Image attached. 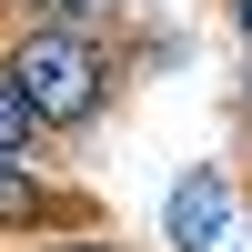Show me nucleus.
Returning a JSON list of instances; mask_svg holds the SVG:
<instances>
[{
    "label": "nucleus",
    "mask_w": 252,
    "mask_h": 252,
    "mask_svg": "<svg viewBox=\"0 0 252 252\" xmlns=\"http://www.w3.org/2000/svg\"><path fill=\"white\" fill-rule=\"evenodd\" d=\"M91 202L81 192H61V182H40L31 161H10L0 152V232H91Z\"/></svg>",
    "instance_id": "2"
},
{
    "label": "nucleus",
    "mask_w": 252,
    "mask_h": 252,
    "mask_svg": "<svg viewBox=\"0 0 252 252\" xmlns=\"http://www.w3.org/2000/svg\"><path fill=\"white\" fill-rule=\"evenodd\" d=\"M31 141H51V131H40V111L10 91V71H0V152H10V161H31Z\"/></svg>",
    "instance_id": "5"
},
{
    "label": "nucleus",
    "mask_w": 252,
    "mask_h": 252,
    "mask_svg": "<svg viewBox=\"0 0 252 252\" xmlns=\"http://www.w3.org/2000/svg\"><path fill=\"white\" fill-rule=\"evenodd\" d=\"M161 222H172V252H212L222 222H232V182H222L212 161H192V172L172 182V212H161Z\"/></svg>",
    "instance_id": "3"
},
{
    "label": "nucleus",
    "mask_w": 252,
    "mask_h": 252,
    "mask_svg": "<svg viewBox=\"0 0 252 252\" xmlns=\"http://www.w3.org/2000/svg\"><path fill=\"white\" fill-rule=\"evenodd\" d=\"M51 252H131V242H111V232H101V222H91V232H61Z\"/></svg>",
    "instance_id": "6"
},
{
    "label": "nucleus",
    "mask_w": 252,
    "mask_h": 252,
    "mask_svg": "<svg viewBox=\"0 0 252 252\" xmlns=\"http://www.w3.org/2000/svg\"><path fill=\"white\" fill-rule=\"evenodd\" d=\"M0 71L40 111V131H91L111 111V91H121V51L111 40L101 31H51V20H20L10 51H0Z\"/></svg>",
    "instance_id": "1"
},
{
    "label": "nucleus",
    "mask_w": 252,
    "mask_h": 252,
    "mask_svg": "<svg viewBox=\"0 0 252 252\" xmlns=\"http://www.w3.org/2000/svg\"><path fill=\"white\" fill-rule=\"evenodd\" d=\"M242 121H252V71H242Z\"/></svg>",
    "instance_id": "7"
},
{
    "label": "nucleus",
    "mask_w": 252,
    "mask_h": 252,
    "mask_svg": "<svg viewBox=\"0 0 252 252\" xmlns=\"http://www.w3.org/2000/svg\"><path fill=\"white\" fill-rule=\"evenodd\" d=\"M31 20H51V31H111L121 20V0H20Z\"/></svg>",
    "instance_id": "4"
}]
</instances>
